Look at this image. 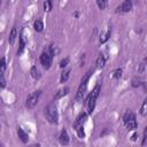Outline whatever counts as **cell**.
<instances>
[{"label":"cell","instance_id":"8992f818","mask_svg":"<svg viewBox=\"0 0 147 147\" xmlns=\"http://www.w3.org/2000/svg\"><path fill=\"white\" fill-rule=\"evenodd\" d=\"M40 62H41V64H42L44 68L48 69L51 67V64H52V53L49 51L44 52L40 55Z\"/></svg>","mask_w":147,"mask_h":147},{"label":"cell","instance_id":"ba28073f","mask_svg":"<svg viewBox=\"0 0 147 147\" xmlns=\"http://www.w3.org/2000/svg\"><path fill=\"white\" fill-rule=\"evenodd\" d=\"M85 118H86V113H82V114H79L78 117H77L76 121H75L74 127H75V129H78V127L83 126V124H84V122H85Z\"/></svg>","mask_w":147,"mask_h":147},{"label":"cell","instance_id":"83f0119b","mask_svg":"<svg viewBox=\"0 0 147 147\" xmlns=\"http://www.w3.org/2000/svg\"><path fill=\"white\" fill-rule=\"evenodd\" d=\"M6 85V82H5V77H3V74H1V87L3 88Z\"/></svg>","mask_w":147,"mask_h":147},{"label":"cell","instance_id":"277c9868","mask_svg":"<svg viewBox=\"0 0 147 147\" xmlns=\"http://www.w3.org/2000/svg\"><path fill=\"white\" fill-rule=\"evenodd\" d=\"M124 124L129 130H134L137 127V121H136V115L132 111H126L124 115Z\"/></svg>","mask_w":147,"mask_h":147},{"label":"cell","instance_id":"7c38bea8","mask_svg":"<svg viewBox=\"0 0 147 147\" xmlns=\"http://www.w3.org/2000/svg\"><path fill=\"white\" fill-rule=\"evenodd\" d=\"M105 63H106V59H105L103 54H99V56L96 59V67L98 68H103Z\"/></svg>","mask_w":147,"mask_h":147},{"label":"cell","instance_id":"5bb4252c","mask_svg":"<svg viewBox=\"0 0 147 147\" xmlns=\"http://www.w3.org/2000/svg\"><path fill=\"white\" fill-rule=\"evenodd\" d=\"M140 115L141 116H147V98L144 100V102L140 107Z\"/></svg>","mask_w":147,"mask_h":147},{"label":"cell","instance_id":"2e32d148","mask_svg":"<svg viewBox=\"0 0 147 147\" xmlns=\"http://www.w3.org/2000/svg\"><path fill=\"white\" fill-rule=\"evenodd\" d=\"M30 72H31V76H32L34 79H37V78L40 77V72H39V70L37 69V67H32Z\"/></svg>","mask_w":147,"mask_h":147},{"label":"cell","instance_id":"d6986e66","mask_svg":"<svg viewBox=\"0 0 147 147\" xmlns=\"http://www.w3.org/2000/svg\"><path fill=\"white\" fill-rule=\"evenodd\" d=\"M24 40H23V34H21L20 36V48H18V51H17V55L18 54H21L22 53V51L24 49Z\"/></svg>","mask_w":147,"mask_h":147},{"label":"cell","instance_id":"4316f807","mask_svg":"<svg viewBox=\"0 0 147 147\" xmlns=\"http://www.w3.org/2000/svg\"><path fill=\"white\" fill-rule=\"evenodd\" d=\"M5 69H6V61H5V57H2L1 59V74H3Z\"/></svg>","mask_w":147,"mask_h":147},{"label":"cell","instance_id":"44dd1931","mask_svg":"<svg viewBox=\"0 0 147 147\" xmlns=\"http://www.w3.org/2000/svg\"><path fill=\"white\" fill-rule=\"evenodd\" d=\"M96 3L100 9H105L107 7V0H96Z\"/></svg>","mask_w":147,"mask_h":147},{"label":"cell","instance_id":"8fae6325","mask_svg":"<svg viewBox=\"0 0 147 147\" xmlns=\"http://www.w3.org/2000/svg\"><path fill=\"white\" fill-rule=\"evenodd\" d=\"M59 139H60V142H61L62 145H68V142H69V137H68V133H67L65 130H63V131L61 132Z\"/></svg>","mask_w":147,"mask_h":147},{"label":"cell","instance_id":"5b68a950","mask_svg":"<svg viewBox=\"0 0 147 147\" xmlns=\"http://www.w3.org/2000/svg\"><path fill=\"white\" fill-rule=\"evenodd\" d=\"M40 94H41L40 91H36V92L31 93V94L28 96V99H26V107H28V108H33V107L37 105L38 100H39Z\"/></svg>","mask_w":147,"mask_h":147},{"label":"cell","instance_id":"ffe728a7","mask_svg":"<svg viewBox=\"0 0 147 147\" xmlns=\"http://www.w3.org/2000/svg\"><path fill=\"white\" fill-rule=\"evenodd\" d=\"M109 37H110V30H107V32L100 37V41L101 42H106L109 39Z\"/></svg>","mask_w":147,"mask_h":147},{"label":"cell","instance_id":"4fadbf2b","mask_svg":"<svg viewBox=\"0 0 147 147\" xmlns=\"http://www.w3.org/2000/svg\"><path fill=\"white\" fill-rule=\"evenodd\" d=\"M33 28H34V30H36L37 32H41L42 29H44V24H42V22H41L40 20H37V21L34 22V24H33Z\"/></svg>","mask_w":147,"mask_h":147},{"label":"cell","instance_id":"e0dca14e","mask_svg":"<svg viewBox=\"0 0 147 147\" xmlns=\"http://www.w3.org/2000/svg\"><path fill=\"white\" fill-rule=\"evenodd\" d=\"M69 74H70V70H65V71H63V72L61 74V78H60V82H61V83H64V82H67V79H68V77H69Z\"/></svg>","mask_w":147,"mask_h":147},{"label":"cell","instance_id":"30bf717a","mask_svg":"<svg viewBox=\"0 0 147 147\" xmlns=\"http://www.w3.org/2000/svg\"><path fill=\"white\" fill-rule=\"evenodd\" d=\"M16 37H17V29H16V26H14V28L11 29L10 34H9V38H8V41H9V44H10V45H13V44L15 42Z\"/></svg>","mask_w":147,"mask_h":147},{"label":"cell","instance_id":"7402d4cb","mask_svg":"<svg viewBox=\"0 0 147 147\" xmlns=\"http://www.w3.org/2000/svg\"><path fill=\"white\" fill-rule=\"evenodd\" d=\"M44 9H45V10H51V9H52V0L45 1V3H44Z\"/></svg>","mask_w":147,"mask_h":147},{"label":"cell","instance_id":"9a60e30c","mask_svg":"<svg viewBox=\"0 0 147 147\" xmlns=\"http://www.w3.org/2000/svg\"><path fill=\"white\" fill-rule=\"evenodd\" d=\"M68 91H69V88L68 87H64V88H61L56 94H55V99H60L61 96H63V95H65L67 93H68Z\"/></svg>","mask_w":147,"mask_h":147},{"label":"cell","instance_id":"6da1fadb","mask_svg":"<svg viewBox=\"0 0 147 147\" xmlns=\"http://www.w3.org/2000/svg\"><path fill=\"white\" fill-rule=\"evenodd\" d=\"M92 72H93L92 70L87 71V72H86V75L83 77V79H82V82H80V84H79V86H78L77 93H76V100H77V101H79V100L84 96L85 91H86V87H87V82H88V79H90V77H91Z\"/></svg>","mask_w":147,"mask_h":147},{"label":"cell","instance_id":"7a4b0ae2","mask_svg":"<svg viewBox=\"0 0 147 147\" xmlns=\"http://www.w3.org/2000/svg\"><path fill=\"white\" fill-rule=\"evenodd\" d=\"M100 91H101V86H100V84H96L95 87L92 90L90 96H88V113H90V114L94 110L95 102H96V99H98V96H99Z\"/></svg>","mask_w":147,"mask_h":147},{"label":"cell","instance_id":"d4e9b609","mask_svg":"<svg viewBox=\"0 0 147 147\" xmlns=\"http://www.w3.org/2000/svg\"><path fill=\"white\" fill-rule=\"evenodd\" d=\"M76 131H77V133H78V136H79L80 138H84V137H85V132H84V130H83V126L76 129Z\"/></svg>","mask_w":147,"mask_h":147},{"label":"cell","instance_id":"484cf974","mask_svg":"<svg viewBox=\"0 0 147 147\" xmlns=\"http://www.w3.org/2000/svg\"><path fill=\"white\" fill-rule=\"evenodd\" d=\"M147 144V126L145 127V131H144V138H142V141H141V145H146Z\"/></svg>","mask_w":147,"mask_h":147},{"label":"cell","instance_id":"52a82bcc","mask_svg":"<svg viewBox=\"0 0 147 147\" xmlns=\"http://www.w3.org/2000/svg\"><path fill=\"white\" fill-rule=\"evenodd\" d=\"M132 8V2L131 0H124L117 8H116V11L117 13H127L130 11Z\"/></svg>","mask_w":147,"mask_h":147},{"label":"cell","instance_id":"ac0fdd59","mask_svg":"<svg viewBox=\"0 0 147 147\" xmlns=\"http://www.w3.org/2000/svg\"><path fill=\"white\" fill-rule=\"evenodd\" d=\"M147 71V59H145L141 63H140V67H139V72H145Z\"/></svg>","mask_w":147,"mask_h":147},{"label":"cell","instance_id":"cb8c5ba5","mask_svg":"<svg viewBox=\"0 0 147 147\" xmlns=\"http://www.w3.org/2000/svg\"><path fill=\"white\" fill-rule=\"evenodd\" d=\"M68 63H69V57H65V59H63V60L60 62V67H61V68H64V67L68 65Z\"/></svg>","mask_w":147,"mask_h":147},{"label":"cell","instance_id":"9c48e42d","mask_svg":"<svg viewBox=\"0 0 147 147\" xmlns=\"http://www.w3.org/2000/svg\"><path fill=\"white\" fill-rule=\"evenodd\" d=\"M17 134H18V138H20L23 142H28V140H29V136H28L26 132L23 131V129L18 127V129H17Z\"/></svg>","mask_w":147,"mask_h":147},{"label":"cell","instance_id":"3957f363","mask_svg":"<svg viewBox=\"0 0 147 147\" xmlns=\"http://www.w3.org/2000/svg\"><path fill=\"white\" fill-rule=\"evenodd\" d=\"M46 117L47 119L51 122V123H57V119H59V114H57V109H56V106L54 103H51L47 106L46 108Z\"/></svg>","mask_w":147,"mask_h":147},{"label":"cell","instance_id":"603a6c76","mask_svg":"<svg viewBox=\"0 0 147 147\" xmlns=\"http://www.w3.org/2000/svg\"><path fill=\"white\" fill-rule=\"evenodd\" d=\"M121 76H122V69H121V68H118V69H116V70L114 71L113 77H114V78H119Z\"/></svg>","mask_w":147,"mask_h":147}]
</instances>
